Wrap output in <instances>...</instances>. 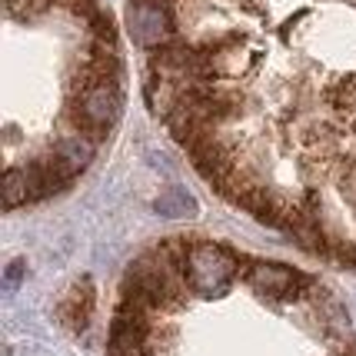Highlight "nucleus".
Returning <instances> with one entry per match:
<instances>
[{
    "instance_id": "obj_3",
    "label": "nucleus",
    "mask_w": 356,
    "mask_h": 356,
    "mask_svg": "<svg viewBox=\"0 0 356 356\" xmlns=\"http://www.w3.org/2000/svg\"><path fill=\"white\" fill-rule=\"evenodd\" d=\"M240 266H243V280L260 296H270V300H293V296H300V290L310 286V280L293 266L257 264V260H247V257H240Z\"/></svg>"
},
{
    "instance_id": "obj_1",
    "label": "nucleus",
    "mask_w": 356,
    "mask_h": 356,
    "mask_svg": "<svg viewBox=\"0 0 356 356\" xmlns=\"http://www.w3.org/2000/svg\"><path fill=\"white\" fill-rule=\"evenodd\" d=\"M70 120L80 127V134L104 140L120 120V83L117 80H97V83H74L70 87Z\"/></svg>"
},
{
    "instance_id": "obj_11",
    "label": "nucleus",
    "mask_w": 356,
    "mask_h": 356,
    "mask_svg": "<svg viewBox=\"0 0 356 356\" xmlns=\"http://www.w3.org/2000/svg\"><path fill=\"white\" fill-rule=\"evenodd\" d=\"M24 270H27V264H24V260H14V264L7 266V290H17V286H20Z\"/></svg>"
},
{
    "instance_id": "obj_5",
    "label": "nucleus",
    "mask_w": 356,
    "mask_h": 356,
    "mask_svg": "<svg viewBox=\"0 0 356 356\" xmlns=\"http://www.w3.org/2000/svg\"><path fill=\"white\" fill-rule=\"evenodd\" d=\"M93 316V283L90 280H80L77 286L67 293V300L60 303V320L70 330H87Z\"/></svg>"
},
{
    "instance_id": "obj_8",
    "label": "nucleus",
    "mask_w": 356,
    "mask_h": 356,
    "mask_svg": "<svg viewBox=\"0 0 356 356\" xmlns=\"http://www.w3.org/2000/svg\"><path fill=\"white\" fill-rule=\"evenodd\" d=\"M31 203V184H27V170L24 167H10L3 173V207L7 210H17Z\"/></svg>"
},
{
    "instance_id": "obj_12",
    "label": "nucleus",
    "mask_w": 356,
    "mask_h": 356,
    "mask_svg": "<svg viewBox=\"0 0 356 356\" xmlns=\"http://www.w3.org/2000/svg\"><path fill=\"white\" fill-rule=\"evenodd\" d=\"M340 260H343V264H350V266H356V243L340 247Z\"/></svg>"
},
{
    "instance_id": "obj_4",
    "label": "nucleus",
    "mask_w": 356,
    "mask_h": 356,
    "mask_svg": "<svg viewBox=\"0 0 356 356\" xmlns=\"http://www.w3.org/2000/svg\"><path fill=\"white\" fill-rule=\"evenodd\" d=\"M127 27L130 37L147 50H156L170 40L173 20H170V3L160 0H130L127 7Z\"/></svg>"
},
{
    "instance_id": "obj_10",
    "label": "nucleus",
    "mask_w": 356,
    "mask_h": 356,
    "mask_svg": "<svg viewBox=\"0 0 356 356\" xmlns=\"http://www.w3.org/2000/svg\"><path fill=\"white\" fill-rule=\"evenodd\" d=\"M63 3H67V7L74 10V14L87 17V20H90V17L100 10V7H97V0H63Z\"/></svg>"
},
{
    "instance_id": "obj_6",
    "label": "nucleus",
    "mask_w": 356,
    "mask_h": 356,
    "mask_svg": "<svg viewBox=\"0 0 356 356\" xmlns=\"http://www.w3.org/2000/svg\"><path fill=\"white\" fill-rule=\"evenodd\" d=\"M54 154L67 163V170L70 173H80L83 167H90L93 163V156H97V140L87 137V134H74V137L57 140Z\"/></svg>"
},
{
    "instance_id": "obj_2",
    "label": "nucleus",
    "mask_w": 356,
    "mask_h": 356,
    "mask_svg": "<svg viewBox=\"0 0 356 356\" xmlns=\"http://www.w3.org/2000/svg\"><path fill=\"white\" fill-rule=\"evenodd\" d=\"M240 273V257L220 243H193L186 253V280L200 296H223Z\"/></svg>"
},
{
    "instance_id": "obj_9",
    "label": "nucleus",
    "mask_w": 356,
    "mask_h": 356,
    "mask_svg": "<svg viewBox=\"0 0 356 356\" xmlns=\"http://www.w3.org/2000/svg\"><path fill=\"white\" fill-rule=\"evenodd\" d=\"M90 31H93V37H97L100 44H113V47H117V27H113L110 14L97 10V14L90 17Z\"/></svg>"
},
{
    "instance_id": "obj_7",
    "label": "nucleus",
    "mask_w": 356,
    "mask_h": 356,
    "mask_svg": "<svg viewBox=\"0 0 356 356\" xmlns=\"http://www.w3.org/2000/svg\"><path fill=\"white\" fill-rule=\"evenodd\" d=\"M154 210L163 220H186L197 213V200L186 193V190H167L154 200Z\"/></svg>"
}]
</instances>
